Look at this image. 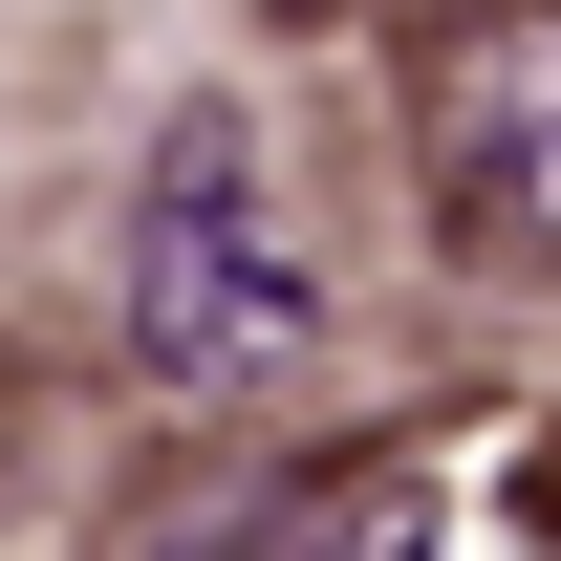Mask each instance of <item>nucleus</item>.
Wrapping results in <instances>:
<instances>
[{
	"label": "nucleus",
	"instance_id": "nucleus-2",
	"mask_svg": "<svg viewBox=\"0 0 561 561\" xmlns=\"http://www.w3.org/2000/svg\"><path fill=\"white\" fill-rule=\"evenodd\" d=\"M432 216L476 260L561 280V0H496L476 44L432 66Z\"/></svg>",
	"mask_w": 561,
	"mask_h": 561
},
{
	"label": "nucleus",
	"instance_id": "nucleus-3",
	"mask_svg": "<svg viewBox=\"0 0 561 561\" xmlns=\"http://www.w3.org/2000/svg\"><path fill=\"white\" fill-rule=\"evenodd\" d=\"M260 22H346V0H260Z\"/></svg>",
	"mask_w": 561,
	"mask_h": 561
},
{
	"label": "nucleus",
	"instance_id": "nucleus-1",
	"mask_svg": "<svg viewBox=\"0 0 561 561\" xmlns=\"http://www.w3.org/2000/svg\"><path fill=\"white\" fill-rule=\"evenodd\" d=\"M108 302H130V367L173 411H260V389L324 367V260H302V216H280V173H260L238 108H173V130H151V195H130Z\"/></svg>",
	"mask_w": 561,
	"mask_h": 561
}]
</instances>
